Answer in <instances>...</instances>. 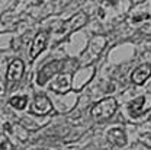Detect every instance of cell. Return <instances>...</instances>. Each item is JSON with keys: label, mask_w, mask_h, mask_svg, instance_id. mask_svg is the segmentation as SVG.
I'll return each mask as SVG.
<instances>
[{"label": "cell", "mask_w": 151, "mask_h": 150, "mask_svg": "<svg viewBox=\"0 0 151 150\" xmlns=\"http://www.w3.org/2000/svg\"><path fill=\"white\" fill-rule=\"evenodd\" d=\"M64 64H65V61L64 60H55V61H52V63H48L47 66H44L42 69H41V72L38 73V79H37V83L39 86H44L52 76L58 75L61 70H63V67H64Z\"/></svg>", "instance_id": "cell-2"}, {"label": "cell", "mask_w": 151, "mask_h": 150, "mask_svg": "<svg viewBox=\"0 0 151 150\" xmlns=\"http://www.w3.org/2000/svg\"><path fill=\"white\" fill-rule=\"evenodd\" d=\"M50 88L55 93H67L71 89V75H58Z\"/></svg>", "instance_id": "cell-6"}, {"label": "cell", "mask_w": 151, "mask_h": 150, "mask_svg": "<svg viewBox=\"0 0 151 150\" xmlns=\"http://www.w3.org/2000/svg\"><path fill=\"white\" fill-rule=\"evenodd\" d=\"M108 140L118 147H124L127 144V134L122 128H112L108 131Z\"/></svg>", "instance_id": "cell-10"}, {"label": "cell", "mask_w": 151, "mask_h": 150, "mask_svg": "<svg viewBox=\"0 0 151 150\" xmlns=\"http://www.w3.org/2000/svg\"><path fill=\"white\" fill-rule=\"evenodd\" d=\"M150 76H151V66L150 64H142V66H139L138 69H135L132 72L131 80L132 83L139 86V85H144L145 80L150 79Z\"/></svg>", "instance_id": "cell-8"}, {"label": "cell", "mask_w": 151, "mask_h": 150, "mask_svg": "<svg viewBox=\"0 0 151 150\" xmlns=\"http://www.w3.org/2000/svg\"><path fill=\"white\" fill-rule=\"evenodd\" d=\"M23 72H25L23 61L19 60V58L13 60L10 63V66L7 67V72H6V80H7V83L9 85H13V83L19 82L22 79V76H23Z\"/></svg>", "instance_id": "cell-5"}, {"label": "cell", "mask_w": 151, "mask_h": 150, "mask_svg": "<svg viewBox=\"0 0 151 150\" xmlns=\"http://www.w3.org/2000/svg\"><path fill=\"white\" fill-rule=\"evenodd\" d=\"M52 111V104L51 101L44 93L37 95L34 102L31 104V112L34 115H47Z\"/></svg>", "instance_id": "cell-4"}, {"label": "cell", "mask_w": 151, "mask_h": 150, "mask_svg": "<svg viewBox=\"0 0 151 150\" xmlns=\"http://www.w3.org/2000/svg\"><path fill=\"white\" fill-rule=\"evenodd\" d=\"M0 91H1V88H0Z\"/></svg>", "instance_id": "cell-12"}, {"label": "cell", "mask_w": 151, "mask_h": 150, "mask_svg": "<svg viewBox=\"0 0 151 150\" xmlns=\"http://www.w3.org/2000/svg\"><path fill=\"white\" fill-rule=\"evenodd\" d=\"M9 104L15 108V109H25L28 105V98L26 96H15L9 101Z\"/></svg>", "instance_id": "cell-11"}, {"label": "cell", "mask_w": 151, "mask_h": 150, "mask_svg": "<svg viewBox=\"0 0 151 150\" xmlns=\"http://www.w3.org/2000/svg\"><path fill=\"white\" fill-rule=\"evenodd\" d=\"M145 102H147V98H145V96H138L137 99H134L132 102H129V105H128V111H129L132 118L141 117L145 111L150 109L148 107H145Z\"/></svg>", "instance_id": "cell-9"}, {"label": "cell", "mask_w": 151, "mask_h": 150, "mask_svg": "<svg viewBox=\"0 0 151 150\" xmlns=\"http://www.w3.org/2000/svg\"><path fill=\"white\" fill-rule=\"evenodd\" d=\"M116 109H118L116 101L113 98H105V99L99 101L92 108V115H93L94 120L103 121V120L111 118L113 114L116 112Z\"/></svg>", "instance_id": "cell-1"}, {"label": "cell", "mask_w": 151, "mask_h": 150, "mask_svg": "<svg viewBox=\"0 0 151 150\" xmlns=\"http://www.w3.org/2000/svg\"><path fill=\"white\" fill-rule=\"evenodd\" d=\"M47 41H48V34L45 31H41L37 34V37L34 39V44L31 47V58H37L47 47Z\"/></svg>", "instance_id": "cell-7"}, {"label": "cell", "mask_w": 151, "mask_h": 150, "mask_svg": "<svg viewBox=\"0 0 151 150\" xmlns=\"http://www.w3.org/2000/svg\"><path fill=\"white\" fill-rule=\"evenodd\" d=\"M86 22H87V15H86L84 12H78L76 16H73L71 19H68L67 22H64L63 26L58 29L57 34H60L61 37H65V35L74 32L76 29H80Z\"/></svg>", "instance_id": "cell-3"}]
</instances>
